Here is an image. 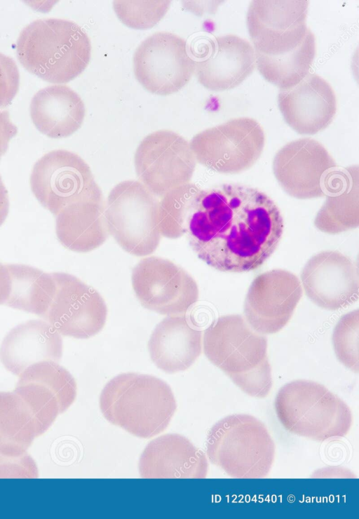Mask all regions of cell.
<instances>
[{
	"label": "cell",
	"mask_w": 359,
	"mask_h": 519,
	"mask_svg": "<svg viewBox=\"0 0 359 519\" xmlns=\"http://www.w3.org/2000/svg\"><path fill=\"white\" fill-rule=\"evenodd\" d=\"M275 202L259 189L223 184L196 196L186 234L197 256L223 272L260 267L273 253L283 232Z\"/></svg>",
	"instance_id": "1"
},
{
	"label": "cell",
	"mask_w": 359,
	"mask_h": 519,
	"mask_svg": "<svg viewBox=\"0 0 359 519\" xmlns=\"http://www.w3.org/2000/svg\"><path fill=\"white\" fill-rule=\"evenodd\" d=\"M203 351L246 394L266 397L272 386L267 339L238 314L219 317L205 331Z\"/></svg>",
	"instance_id": "2"
},
{
	"label": "cell",
	"mask_w": 359,
	"mask_h": 519,
	"mask_svg": "<svg viewBox=\"0 0 359 519\" xmlns=\"http://www.w3.org/2000/svg\"><path fill=\"white\" fill-rule=\"evenodd\" d=\"M90 53L86 32L76 23L60 18L34 20L21 31L16 43L21 65L53 83H67L81 74Z\"/></svg>",
	"instance_id": "3"
},
{
	"label": "cell",
	"mask_w": 359,
	"mask_h": 519,
	"mask_svg": "<svg viewBox=\"0 0 359 519\" xmlns=\"http://www.w3.org/2000/svg\"><path fill=\"white\" fill-rule=\"evenodd\" d=\"M99 403L107 420L142 438L163 432L177 409L172 391L165 382L135 372L120 374L108 382Z\"/></svg>",
	"instance_id": "4"
},
{
	"label": "cell",
	"mask_w": 359,
	"mask_h": 519,
	"mask_svg": "<svg viewBox=\"0 0 359 519\" xmlns=\"http://www.w3.org/2000/svg\"><path fill=\"white\" fill-rule=\"evenodd\" d=\"M274 408L289 432L316 441L346 436L353 416L348 405L324 385L297 379L278 391Z\"/></svg>",
	"instance_id": "5"
},
{
	"label": "cell",
	"mask_w": 359,
	"mask_h": 519,
	"mask_svg": "<svg viewBox=\"0 0 359 519\" xmlns=\"http://www.w3.org/2000/svg\"><path fill=\"white\" fill-rule=\"evenodd\" d=\"M210 461L234 478H263L275 458V444L266 426L246 414L226 416L209 430Z\"/></svg>",
	"instance_id": "6"
},
{
	"label": "cell",
	"mask_w": 359,
	"mask_h": 519,
	"mask_svg": "<svg viewBox=\"0 0 359 519\" xmlns=\"http://www.w3.org/2000/svg\"><path fill=\"white\" fill-rule=\"evenodd\" d=\"M157 204L158 198L140 182H119L105 202L109 234L131 255L144 257L152 254L161 238Z\"/></svg>",
	"instance_id": "7"
},
{
	"label": "cell",
	"mask_w": 359,
	"mask_h": 519,
	"mask_svg": "<svg viewBox=\"0 0 359 519\" xmlns=\"http://www.w3.org/2000/svg\"><path fill=\"white\" fill-rule=\"evenodd\" d=\"M264 142L259 123L251 118L240 117L197 133L189 144L201 165L219 173L236 174L257 162Z\"/></svg>",
	"instance_id": "8"
},
{
	"label": "cell",
	"mask_w": 359,
	"mask_h": 519,
	"mask_svg": "<svg viewBox=\"0 0 359 519\" xmlns=\"http://www.w3.org/2000/svg\"><path fill=\"white\" fill-rule=\"evenodd\" d=\"M29 182L36 198L55 216L74 202L102 193L87 163L65 149L53 150L40 158Z\"/></svg>",
	"instance_id": "9"
},
{
	"label": "cell",
	"mask_w": 359,
	"mask_h": 519,
	"mask_svg": "<svg viewBox=\"0 0 359 519\" xmlns=\"http://www.w3.org/2000/svg\"><path fill=\"white\" fill-rule=\"evenodd\" d=\"M134 161L140 182L157 198L189 183L196 166L189 143L169 130L147 135L136 149Z\"/></svg>",
	"instance_id": "10"
},
{
	"label": "cell",
	"mask_w": 359,
	"mask_h": 519,
	"mask_svg": "<svg viewBox=\"0 0 359 519\" xmlns=\"http://www.w3.org/2000/svg\"><path fill=\"white\" fill-rule=\"evenodd\" d=\"M135 78L148 91L168 95L179 91L194 74V60L187 43L177 34L156 32L144 39L133 55Z\"/></svg>",
	"instance_id": "11"
},
{
	"label": "cell",
	"mask_w": 359,
	"mask_h": 519,
	"mask_svg": "<svg viewBox=\"0 0 359 519\" xmlns=\"http://www.w3.org/2000/svg\"><path fill=\"white\" fill-rule=\"evenodd\" d=\"M132 285L144 308L163 315L184 314L198 299L194 278L173 262L159 257H145L135 265Z\"/></svg>",
	"instance_id": "12"
},
{
	"label": "cell",
	"mask_w": 359,
	"mask_h": 519,
	"mask_svg": "<svg viewBox=\"0 0 359 519\" xmlns=\"http://www.w3.org/2000/svg\"><path fill=\"white\" fill-rule=\"evenodd\" d=\"M337 165L325 147L311 138L288 142L273 161L274 175L283 189L298 199L325 196Z\"/></svg>",
	"instance_id": "13"
},
{
	"label": "cell",
	"mask_w": 359,
	"mask_h": 519,
	"mask_svg": "<svg viewBox=\"0 0 359 519\" xmlns=\"http://www.w3.org/2000/svg\"><path fill=\"white\" fill-rule=\"evenodd\" d=\"M52 275L55 292L43 318L66 337L88 339L102 330L107 308L100 293L72 274L53 272Z\"/></svg>",
	"instance_id": "14"
},
{
	"label": "cell",
	"mask_w": 359,
	"mask_h": 519,
	"mask_svg": "<svg viewBox=\"0 0 359 519\" xmlns=\"http://www.w3.org/2000/svg\"><path fill=\"white\" fill-rule=\"evenodd\" d=\"M308 1H252L247 25L255 53L271 56L285 54L304 40Z\"/></svg>",
	"instance_id": "15"
},
{
	"label": "cell",
	"mask_w": 359,
	"mask_h": 519,
	"mask_svg": "<svg viewBox=\"0 0 359 519\" xmlns=\"http://www.w3.org/2000/svg\"><path fill=\"white\" fill-rule=\"evenodd\" d=\"M302 295L299 278L290 271L272 269L252 282L244 302V318L262 335L274 334L289 322Z\"/></svg>",
	"instance_id": "16"
},
{
	"label": "cell",
	"mask_w": 359,
	"mask_h": 519,
	"mask_svg": "<svg viewBox=\"0 0 359 519\" xmlns=\"http://www.w3.org/2000/svg\"><path fill=\"white\" fill-rule=\"evenodd\" d=\"M13 391L27 404L44 433L76 397V382L63 366L52 360L36 363L20 375Z\"/></svg>",
	"instance_id": "17"
},
{
	"label": "cell",
	"mask_w": 359,
	"mask_h": 519,
	"mask_svg": "<svg viewBox=\"0 0 359 519\" xmlns=\"http://www.w3.org/2000/svg\"><path fill=\"white\" fill-rule=\"evenodd\" d=\"M194 74L198 82L213 91L232 89L255 67V50L234 34L208 38L194 51Z\"/></svg>",
	"instance_id": "18"
},
{
	"label": "cell",
	"mask_w": 359,
	"mask_h": 519,
	"mask_svg": "<svg viewBox=\"0 0 359 519\" xmlns=\"http://www.w3.org/2000/svg\"><path fill=\"white\" fill-rule=\"evenodd\" d=\"M301 281L308 298L324 309H341L358 299V267L338 251H322L311 257L301 272Z\"/></svg>",
	"instance_id": "19"
},
{
	"label": "cell",
	"mask_w": 359,
	"mask_h": 519,
	"mask_svg": "<svg viewBox=\"0 0 359 519\" xmlns=\"http://www.w3.org/2000/svg\"><path fill=\"white\" fill-rule=\"evenodd\" d=\"M278 102L285 122L302 135H313L325 129L337 111L332 86L316 74H307L290 88L280 89Z\"/></svg>",
	"instance_id": "20"
},
{
	"label": "cell",
	"mask_w": 359,
	"mask_h": 519,
	"mask_svg": "<svg viewBox=\"0 0 359 519\" xmlns=\"http://www.w3.org/2000/svg\"><path fill=\"white\" fill-rule=\"evenodd\" d=\"M138 467L143 478H204L208 463L205 453L187 438L168 433L147 445Z\"/></svg>",
	"instance_id": "21"
},
{
	"label": "cell",
	"mask_w": 359,
	"mask_h": 519,
	"mask_svg": "<svg viewBox=\"0 0 359 519\" xmlns=\"http://www.w3.org/2000/svg\"><path fill=\"white\" fill-rule=\"evenodd\" d=\"M61 335L43 320H30L13 328L0 347V360L9 372L19 376L38 362L58 363L62 356Z\"/></svg>",
	"instance_id": "22"
},
{
	"label": "cell",
	"mask_w": 359,
	"mask_h": 519,
	"mask_svg": "<svg viewBox=\"0 0 359 519\" xmlns=\"http://www.w3.org/2000/svg\"><path fill=\"white\" fill-rule=\"evenodd\" d=\"M148 350L153 363L163 372L186 370L201 355V331L186 316H169L153 330Z\"/></svg>",
	"instance_id": "23"
},
{
	"label": "cell",
	"mask_w": 359,
	"mask_h": 519,
	"mask_svg": "<svg viewBox=\"0 0 359 519\" xmlns=\"http://www.w3.org/2000/svg\"><path fill=\"white\" fill-rule=\"evenodd\" d=\"M55 231L60 243L72 251L88 252L102 245L109 235L102 193L62 209L56 215Z\"/></svg>",
	"instance_id": "24"
},
{
	"label": "cell",
	"mask_w": 359,
	"mask_h": 519,
	"mask_svg": "<svg viewBox=\"0 0 359 519\" xmlns=\"http://www.w3.org/2000/svg\"><path fill=\"white\" fill-rule=\"evenodd\" d=\"M85 107L81 97L65 85L39 90L32 97L30 116L35 127L51 138L67 137L81 126Z\"/></svg>",
	"instance_id": "25"
},
{
	"label": "cell",
	"mask_w": 359,
	"mask_h": 519,
	"mask_svg": "<svg viewBox=\"0 0 359 519\" xmlns=\"http://www.w3.org/2000/svg\"><path fill=\"white\" fill-rule=\"evenodd\" d=\"M325 196L327 198L314 220V225L318 230L328 234H337L358 227V166L337 170Z\"/></svg>",
	"instance_id": "26"
},
{
	"label": "cell",
	"mask_w": 359,
	"mask_h": 519,
	"mask_svg": "<svg viewBox=\"0 0 359 519\" xmlns=\"http://www.w3.org/2000/svg\"><path fill=\"white\" fill-rule=\"evenodd\" d=\"M10 292L6 306L43 317L54 297L51 274L20 264H7Z\"/></svg>",
	"instance_id": "27"
},
{
	"label": "cell",
	"mask_w": 359,
	"mask_h": 519,
	"mask_svg": "<svg viewBox=\"0 0 359 519\" xmlns=\"http://www.w3.org/2000/svg\"><path fill=\"white\" fill-rule=\"evenodd\" d=\"M41 435L36 419L23 400L14 391H0V453L20 455Z\"/></svg>",
	"instance_id": "28"
},
{
	"label": "cell",
	"mask_w": 359,
	"mask_h": 519,
	"mask_svg": "<svg viewBox=\"0 0 359 519\" xmlns=\"http://www.w3.org/2000/svg\"><path fill=\"white\" fill-rule=\"evenodd\" d=\"M315 53V36L309 29L304 41L289 53L278 56L255 53V65L266 81L280 89H288L309 74Z\"/></svg>",
	"instance_id": "29"
},
{
	"label": "cell",
	"mask_w": 359,
	"mask_h": 519,
	"mask_svg": "<svg viewBox=\"0 0 359 519\" xmlns=\"http://www.w3.org/2000/svg\"><path fill=\"white\" fill-rule=\"evenodd\" d=\"M200 190L196 184L189 182L158 198L156 217L161 236L177 238L186 234L192 204Z\"/></svg>",
	"instance_id": "30"
},
{
	"label": "cell",
	"mask_w": 359,
	"mask_h": 519,
	"mask_svg": "<svg viewBox=\"0 0 359 519\" xmlns=\"http://www.w3.org/2000/svg\"><path fill=\"white\" fill-rule=\"evenodd\" d=\"M359 313L354 310L344 314L335 325L332 344L338 360L346 368L358 373Z\"/></svg>",
	"instance_id": "31"
},
{
	"label": "cell",
	"mask_w": 359,
	"mask_h": 519,
	"mask_svg": "<svg viewBox=\"0 0 359 519\" xmlns=\"http://www.w3.org/2000/svg\"><path fill=\"white\" fill-rule=\"evenodd\" d=\"M170 1H115L114 11L126 25L146 29L156 25L165 15Z\"/></svg>",
	"instance_id": "32"
},
{
	"label": "cell",
	"mask_w": 359,
	"mask_h": 519,
	"mask_svg": "<svg viewBox=\"0 0 359 519\" xmlns=\"http://www.w3.org/2000/svg\"><path fill=\"white\" fill-rule=\"evenodd\" d=\"M38 476L36 464L27 452L18 456L0 453V478H37Z\"/></svg>",
	"instance_id": "33"
},
{
	"label": "cell",
	"mask_w": 359,
	"mask_h": 519,
	"mask_svg": "<svg viewBox=\"0 0 359 519\" xmlns=\"http://www.w3.org/2000/svg\"><path fill=\"white\" fill-rule=\"evenodd\" d=\"M20 74L15 61L0 53V108L8 105L17 94Z\"/></svg>",
	"instance_id": "34"
},
{
	"label": "cell",
	"mask_w": 359,
	"mask_h": 519,
	"mask_svg": "<svg viewBox=\"0 0 359 519\" xmlns=\"http://www.w3.org/2000/svg\"><path fill=\"white\" fill-rule=\"evenodd\" d=\"M17 133V126L11 121L8 112L0 111V159L6 152L9 142Z\"/></svg>",
	"instance_id": "35"
},
{
	"label": "cell",
	"mask_w": 359,
	"mask_h": 519,
	"mask_svg": "<svg viewBox=\"0 0 359 519\" xmlns=\"http://www.w3.org/2000/svg\"><path fill=\"white\" fill-rule=\"evenodd\" d=\"M9 211V201L7 189L0 175V227L5 222Z\"/></svg>",
	"instance_id": "36"
},
{
	"label": "cell",
	"mask_w": 359,
	"mask_h": 519,
	"mask_svg": "<svg viewBox=\"0 0 359 519\" xmlns=\"http://www.w3.org/2000/svg\"><path fill=\"white\" fill-rule=\"evenodd\" d=\"M6 277L4 264L0 263V305L4 304L6 299Z\"/></svg>",
	"instance_id": "37"
}]
</instances>
